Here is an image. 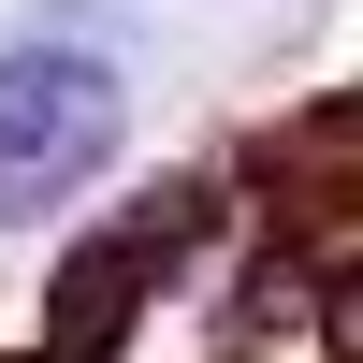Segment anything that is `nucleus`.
Here are the masks:
<instances>
[{"label":"nucleus","instance_id":"nucleus-1","mask_svg":"<svg viewBox=\"0 0 363 363\" xmlns=\"http://www.w3.org/2000/svg\"><path fill=\"white\" fill-rule=\"evenodd\" d=\"M131 131V87L87 44H0V218H58Z\"/></svg>","mask_w":363,"mask_h":363},{"label":"nucleus","instance_id":"nucleus-2","mask_svg":"<svg viewBox=\"0 0 363 363\" xmlns=\"http://www.w3.org/2000/svg\"><path fill=\"white\" fill-rule=\"evenodd\" d=\"M174 233H189L174 203H160V218H116L102 247H87L73 277H58V335H73V349H102V335H116V306H131V291H145V277L174 262Z\"/></svg>","mask_w":363,"mask_h":363}]
</instances>
